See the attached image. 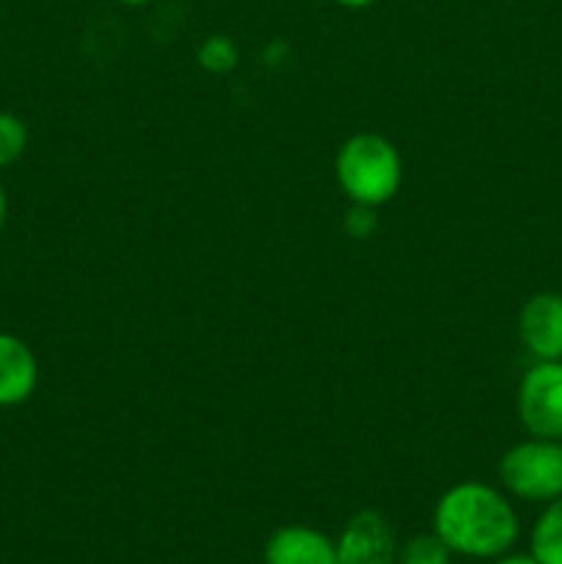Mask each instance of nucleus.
<instances>
[{
	"instance_id": "6e6552de",
	"label": "nucleus",
	"mask_w": 562,
	"mask_h": 564,
	"mask_svg": "<svg viewBox=\"0 0 562 564\" xmlns=\"http://www.w3.org/2000/svg\"><path fill=\"white\" fill-rule=\"evenodd\" d=\"M39 364L31 347L0 330V408H17L36 391Z\"/></svg>"
},
{
	"instance_id": "ddd939ff",
	"label": "nucleus",
	"mask_w": 562,
	"mask_h": 564,
	"mask_svg": "<svg viewBox=\"0 0 562 564\" xmlns=\"http://www.w3.org/2000/svg\"><path fill=\"white\" fill-rule=\"evenodd\" d=\"M345 226L353 237H358V240H361V237H369V231L375 229L372 207H358V204H353V213L347 215Z\"/></svg>"
},
{
	"instance_id": "a211bd4d",
	"label": "nucleus",
	"mask_w": 562,
	"mask_h": 564,
	"mask_svg": "<svg viewBox=\"0 0 562 564\" xmlns=\"http://www.w3.org/2000/svg\"><path fill=\"white\" fill-rule=\"evenodd\" d=\"M556 444H560V446H562V438H556Z\"/></svg>"
},
{
	"instance_id": "9d476101",
	"label": "nucleus",
	"mask_w": 562,
	"mask_h": 564,
	"mask_svg": "<svg viewBox=\"0 0 562 564\" xmlns=\"http://www.w3.org/2000/svg\"><path fill=\"white\" fill-rule=\"evenodd\" d=\"M452 551L439 534H417L402 549H397L395 564H450Z\"/></svg>"
},
{
	"instance_id": "9b49d317",
	"label": "nucleus",
	"mask_w": 562,
	"mask_h": 564,
	"mask_svg": "<svg viewBox=\"0 0 562 564\" xmlns=\"http://www.w3.org/2000/svg\"><path fill=\"white\" fill-rule=\"evenodd\" d=\"M196 58L202 64V69L213 72V75H226V72H231L237 66L240 53H237V44L229 36H220L218 33V36L204 39Z\"/></svg>"
},
{
	"instance_id": "39448f33",
	"label": "nucleus",
	"mask_w": 562,
	"mask_h": 564,
	"mask_svg": "<svg viewBox=\"0 0 562 564\" xmlns=\"http://www.w3.org/2000/svg\"><path fill=\"white\" fill-rule=\"evenodd\" d=\"M395 532L375 510L356 512L336 540V564H395Z\"/></svg>"
},
{
	"instance_id": "1a4fd4ad",
	"label": "nucleus",
	"mask_w": 562,
	"mask_h": 564,
	"mask_svg": "<svg viewBox=\"0 0 562 564\" xmlns=\"http://www.w3.org/2000/svg\"><path fill=\"white\" fill-rule=\"evenodd\" d=\"M529 554L540 564H562V496L549 501L529 534Z\"/></svg>"
},
{
	"instance_id": "7ed1b4c3",
	"label": "nucleus",
	"mask_w": 562,
	"mask_h": 564,
	"mask_svg": "<svg viewBox=\"0 0 562 564\" xmlns=\"http://www.w3.org/2000/svg\"><path fill=\"white\" fill-rule=\"evenodd\" d=\"M499 479L516 499L549 501L562 496V446L549 438H529L510 446L499 460Z\"/></svg>"
},
{
	"instance_id": "f8f14e48",
	"label": "nucleus",
	"mask_w": 562,
	"mask_h": 564,
	"mask_svg": "<svg viewBox=\"0 0 562 564\" xmlns=\"http://www.w3.org/2000/svg\"><path fill=\"white\" fill-rule=\"evenodd\" d=\"M28 149V127L20 116L0 110V169H9L11 163L25 154Z\"/></svg>"
},
{
	"instance_id": "f3484780",
	"label": "nucleus",
	"mask_w": 562,
	"mask_h": 564,
	"mask_svg": "<svg viewBox=\"0 0 562 564\" xmlns=\"http://www.w3.org/2000/svg\"><path fill=\"white\" fill-rule=\"evenodd\" d=\"M119 3H127V6H143V3H149V0H119Z\"/></svg>"
},
{
	"instance_id": "4468645a",
	"label": "nucleus",
	"mask_w": 562,
	"mask_h": 564,
	"mask_svg": "<svg viewBox=\"0 0 562 564\" xmlns=\"http://www.w3.org/2000/svg\"><path fill=\"white\" fill-rule=\"evenodd\" d=\"M494 564H540V562L534 560L532 554H510V551H507V554L496 556Z\"/></svg>"
},
{
	"instance_id": "f257e3e1",
	"label": "nucleus",
	"mask_w": 562,
	"mask_h": 564,
	"mask_svg": "<svg viewBox=\"0 0 562 564\" xmlns=\"http://www.w3.org/2000/svg\"><path fill=\"white\" fill-rule=\"evenodd\" d=\"M433 532L452 554L496 560L516 545L518 516L501 490L468 479L435 501Z\"/></svg>"
},
{
	"instance_id": "2eb2a0df",
	"label": "nucleus",
	"mask_w": 562,
	"mask_h": 564,
	"mask_svg": "<svg viewBox=\"0 0 562 564\" xmlns=\"http://www.w3.org/2000/svg\"><path fill=\"white\" fill-rule=\"evenodd\" d=\"M6 215H9V196H6V187L3 182H0V229H3L6 224Z\"/></svg>"
},
{
	"instance_id": "20e7f679",
	"label": "nucleus",
	"mask_w": 562,
	"mask_h": 564,
	"mask_svg": "<svg viewBox=\"0 0 562 564\" xmlns=\"http://www.w3.org/2000/svg\"><path fill=\"white\" fill-rule=\"evenodd\" d=\"M516 411L532 438H562V361H538L523 375Z\"/></svg>"
},
{
	"instance_id": "0eeeda50",
	"label": "nucleus",
	"mask_w": 562,
	"mask_h": 564,
	"mask_svg": "<svg viewBox=\"0 0 562 564\" xmlns=\"http://www.w3.org/2000/svg\"><path fill=\"white\" fill-rule=\"evenodd\" d=\"M264 564H336V543L312 527H281L264 543Z\"/></svg>"
},
{
	"instance_id": "dca6fc26",
	"label": "nucleus",
	"mask_w": 562,
	"mask_h": 564,
	"mask_svg": "<svg viewBox=\"0 0 562 564\" xmlns=\"http://www.w3.org/2000/svg\"><path fill=\"white\" fill-rule=\"evenodd\" d=\"M339 6H345V9H367V6L378 3V0H336Z\"/></svg>"
},
{
	"instance_id": "423d86ee",
	"label": "nucleus",
	"mask_w": 562,
	"mask_h": 564,
	"mask_svg": "<svg viewBox=\"0 0 562 564\" xmlns=\"http://www.w3.org/2000/svg\"><path fill=\"white\" fill-rule=\"evenodd\" d=\"M518 336L538 361H562V295L538 292L518 314Z\"/></svg>"
},
{
	"instance_id": "f03ea898",
	"label": "nucleus",
	"mask_w": 562,
	"mask_h": 564,
	"mask_svg": "<svg viewBox=\"0 0 562 564\" xmlns=\"http://www.w3.org/2000/svg\"><path fill=\"white\" fill-rule=\"evenodd\" d=\"M339 191L358 207H380L391 202L402 185V160L395 143L378 132H358L336 152Z\"/></svg>"
}]
</instances>
